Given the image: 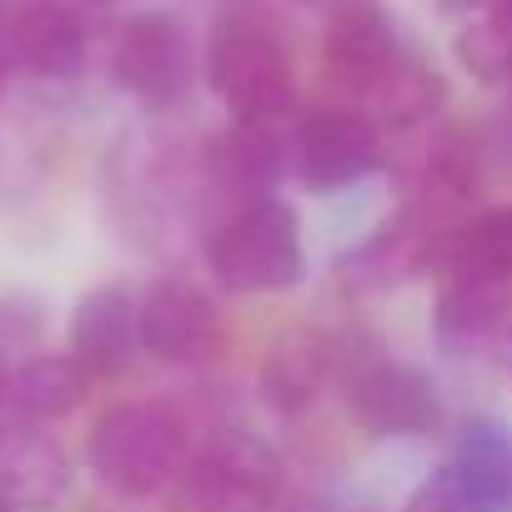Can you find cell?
<instances>
[{"label": "cell", "mask_w": 512, "mask_h": 512, "mask_svg": "<svg viewBox=\"0 0 512 512\" xmlns=\"http://www.w3.org/2000/svg\"><path fill=\"white\" fill-rule=\"evenodd\" d=\"M186 462H191V437L166 402H116L96 417L86 437L91 477L126 502L176 487Z\"/></svg>", "instance_id": "1"}, {"label": "cell", "mask_w": 512, "mask_h": 512, "mask_svg": "<svg viewBox=\"0 0 512 512\" xmlns=\"http://www.w3.org/2000/svg\"><path fill=\"white\" fill-rule=\"evenodd\" d=\"M442 231H432L422 216H412L407 206L382 221L357 251L342 256V282L357 287V292H387L407 277H422L432 272V246H437Z\"/></svg>", "instance_id": "13"}, {"label": "cell", "mask_w": 512, "mask_h": 512, "mask_svg": "<svg viewBox=\"0 0 512 512\" xmlns=\"http://www.w3.org/2000/svg\"><path fill=\"white\" fill-rule=\"evenodd\" d=\"M317 512H322V507H317Z\"/></svg>", "instance_id": "31"}, {"label": "cell", "mask_w": 512, "mask_h": 512, "mask_svg": "<svg viewBox=\"0 0 512 512\" xmlns=\"http://www.w3.org/2000/svg\"><path fill=\"white\" fill-rule=\"evenodd\" d=\"M502 357H507V377H512V312H507V327H502Z\"/></svg>", "instance_id": "25"}, {"label": "cell", "mask_w": 512, "mask_h": 512, "mask_svg": "<svg viewBox=\"0 0 512 512\" xmlns=\"http://www.w3.org/2000/svg\"><path fill=\"white\" fill-rule=\"evenodd\" d=\"M437 6L447 11V16H482V11H497V0H437Z\"/></svg>", "instance_id": "24"}, {"label": "cell", "mask_w": 512, "mask_h": 512, "mask_svg": "<svg viewBox=\"0 0 512 512\" xmlns=\"http://www.w3.org/2000/svg\"><path fill=\"white\" fill-rule=\"evenodd\" d=\"M111 76L146 111H176L196 91V76H201L186 21H176L171 11H141L121 21L111 41Z\"/></svg>", "instance_id": "6"}, {"label": "cell", "mask_w": 512, "mask_h": 512, "mask_svg": "<svg viewBox=\"0 0 512 512\" xmlns=\"http://www.w3.org/2000/svg\"><path fill=\"white\" fill-rule=\"evenodd\" d=\"M402 512H492V507H487V497L452 462H442L432 477H422L412 487V497L402 502Z\"/></svg>", "instance_id": "23"}, {"label": "cell", "mask_w": 512, "mask_h": 512, "mask_svg": "<svg viewBox=\"0 0 512 512\" xmlns=\"http://www.w3.org/2000/svg\"><path fill=\"white\" fill-rule=\"evenodd\" d=\"M507 312H512L507 287L442 277V292H437V307H432V337L447 357H472V352L502 342Z\"/></svg>", "instance_id": "18"}, {"label": "cell", "mask_w": 512, "mask_h": 512, "mask_svg": "<svg viewBox=\"0 0 512 512\" xmlns=\"http://www.w3.org/2000/svg\"><path fill=\"white\" fill-rule=\"evenodd\" d=\"M342 402L352 412V422L377 437V442H397V437H427L437 432L442 422V397H437V382L412 367V362H397L377 347L367 352H347L342 342Z\"/></svg>", "instance_id": "5"}, {"label": "cell", "mask_w": 512, "mask_h": 512, "mask_svg": "<svg viewBox=\"0 0 512 512\" xmlns=\"http://www.w3.org/2000/svg\"><path fill=\"white\" fill-rule=\"evenodd\" d=\"M0 46H6L11 66L41 81H66L86 66V21L61 0H26L6 16Z\"/></svg>", "instance_id": "11"}, {"label": "cell", "mask_w": 512, "mask_h": 512, "mask_svg": "<svg viewBox=\"0 0 512 512\" xmlns=\"http://www.w3.org/2000/svg\"><path fill=\"white\" fill-rule=\"evenodd\" d=\"M387 161L382 131L362 106H312L292 126V171L312 191H342L352 181H367Z\"/></svg>", "instance_id": "7"}, {"label": "cell", "mask_w": 512, "mask_h": 512, "mask_svg": "<svg viewBox=\"0 0 512 512\" xmlns=\"http://www.w3.org/2000/svg\"><path fill=\"white\" fill-rule=\"evenodd\" d=\"M86 382H91V372L76 357L46 352V357H31V362H21L11 372L6 407L21 422H41L46 427V422H56V417H66V412H76L86 402Z\"/></svg>", "instance_id": "19"}, {"label": "cell", "mask_w": 512, "mask_h": 512, "mask_svg": "<svg viewBox=\"0 0 512 512\" xmlns=\"http://www.w3.org/2000/svg\"><path fill=\"white\" fill-rule=\"evenodd\" d=\"M206 267L236 297L292 292L307 277L302 216L282 196L231 206L206 236Z\"/></svg>", "instance_id": "2"}, {"label": "cell", "mask_w": 512, "mask_h": 512, "mask_svg": "<svg viewBox=\"0 0 512 512\" xmlns=\"http://www.w3.org/2000/svg\"><path fill=\"white\" fill-rule=\"evenodd\" d=\"M6 397H11V367L0 362V407H6Z\"/></svg>", "instance_id": "26"}, {"label": "cell", "mask_w": 512, "mask_h": 512, "mask_svg": "<svg viewBox=\"0 0 512 512\" xmlns=\"http://www.w3.org/2000/svg\"><path fill=\"white\" fill-rule=\"evenodd\" d=\"M402 56L397 26L377 0H342L327 21L322 36V66L332 76V86H342L352 96V106L382 81V71Z\"/></svg>", "instance_id": "9"}, {"label": "cell", "mask_w": 512, "mask_h": 512, "mask_svg": "<svg viewBox=\"0 0 512 512\" xmlns=\"http://www.w3.org/2000/svg\"><path fill=\"white\" fill-rule=\"evenodd\" d=\"M136 332H141V352H151L156 362L201 367L221 347V312L196 282L161 277L136 297Z\"/></svg>", "instance_id": "8"}, {"label": "cell", "mask_w": 512, "mask_h": 512, "mask_svg": "<svg viewBox=\"0 0 512 512\" xmlns=\"http://www.w3.org/2000/svg\"><path fill=\"white\" fill-rule=\"evenodd\" d=\"M492 512H512V432L502 422H467L447 457Z\"/></svg>", "instance_id": "21"}, {"label": "cell", "mask_w": 512, "mask_h": 512, "mask_svg": "<svg viewBox=\"0 0 512 512\" xmlns=\"http://www.w3.org/2000/svg\"><path fill=\"white\" fill-rule=\"evenodd\" d=\"M6 76H11V56H6V46H0V91H6Z\"/></svg>", "instance_id": "27"}, {"label": "cell", "mask_w": 512, "mask_h": 512, "mask_svg": "<svg viewBox=\"0 0 512 512\" xmlns=\"http://www.w3.org/2000/svg\"><path fill=\"white\" fill-rule=\"evenodd\" d=\"M141 352L136 332V297L121 282L86 292L71 312V357L86 372H121Z\"/></svg>", "instance_id": "15"}, {"label": "cell", "mask_w": 512, "mask_h": 512, "mask_svg": "<svg viewBox=\"0 0 512 512\" xmlns=\"http://www.w3.org/2000/svg\"><path fill=\"white\" fill-rule=\"evenodd\" d=\"M71 487V462L61 452V442L51 432H41V422H6L0 427V497L16 512H41L51 502H61V492Z\"/></svg>", "instance_id": "12"}, {"label": "cell", "mask_w": 512, "mask_h": 512, "mask_svg": "<svg viewBox=\"0 0 512 512\" xmlns=\"http://www.w3.org/2000/svg\"><path fill=\"white\" fill-rule=\"evenodd\" d=\"M206 86L231 111V121H282L297 111V71L287 46L251 16L216 21L201 61Z\"/></svg>", "instance_id": "3"}, {"label": "cell", "mask_w": 512, "mask_h": 512, "mask_svg": "<svg viewBox=\"0 0 512 512\" xmlns=\"http://www.w3.org/2000/svg\"><path fill=\"white\" fill-rule=\"evenodd\" d=\"M6 16H11V11H6V0H0V31H6Z\"/></svg>", "instance_id": "28"}, {"label": "cell", "mask_w": 512, "mask_h": 512, "mask_svg": "<svg viewBox=\"0 0 512 512\" xmlns=\"http://www.w3.org/2000/svg\"><path fill=\"white\" fill-rule=\"evenodd\" d=\"M0 512H16V507H11V502H6V497H0Z\"/></svg>", "instance_id": "29"}, {"label": "cell", "mask_w": 512, "mask_h": 512, "mask_svg": "<svg viewBox=\"0 0 512 512\" xmlns=\"http://www.w3.org/2000/svg\"><path fill=\"white\" fill-rule=\"evenodd\" d=\"M432 272L512 287V206H487L442 231L432 246Z\"/></svg>", "instance_id": "16"}, {"label": "cell", "mask_w": 512, "mask_h": 512, "mask_svg": "<svg viewBox=\"0 0 512 512\" xmlns=\"http://www.w3.org/2000/svg\"><path fill=\"white\" fill-rule=\"evenodd\" d=\"M482 186V171H477V156L462 136H437L417 166V181H412V196H407V211L422 216L432 231H452L457 221H467L462 211L472 206Z\"/></svg>", "instance_id": "17"}, {"label": "cell", "mask_w": 512, "mask_h": 512, "mask_svg": "<svg viewBox=\"0 0 512 512\" xmlns=\"http://www.w3.org/2000/svg\"><path fill=\"white\" fill-rule=\"evenodd\" d=\"M357 106L377 121V131L427 126V121L437 116V106H442V76H437L432 66H422L417 56L402 51V56L382 71V81H377Z\"/></svg>", "instance_id": "20"}, {"label": "cell", "mask_w": 512, "mask_h": 512, "mask_svg": "<svg viewBox=\"0 0 512 512\" xmlns=\"http://www.w3.org/2000/svg\"><path fill=\"white\" fill-rule=\"evenodd\" d=\"M337 372H342V342L337 337L292 332V337L267 347L256 382H262V397H267L272 412L297 417V412H307L322 397L327 382H337Z\"/></svg>", "instance_id": "14"}, {"label": "cell", "mask_w": 512, "mask_h": 512, "mask_svg": "<svg viewBox=\"0 0 512 512\" xmlns=\"http://www.w3.org/2000/svg\"><path fill=\"white\" fill-rule=\"evenodd\" d=\"M292 171V131L282 121H231L206 146V176L231 206L277 196V181Z\"/></svg>", "instance_id": "10"}, {"label": "cell", "mask_w": 512, "mask_h": 512, "mask_svg": "<svg viewBox=\"0 0 512 512\" xmlns=\"http://www.w3.org/2000/svg\"><path fill=\"white\" fill-rule=\"evenodd\" d=\"M181 512H277L287 487L282 452L246 427L201 442L181 472Z\"/></svg>", "instance_id": "4"}, {"label": "cell", "mask_w": 512, "mask_h": 512, "mask_svg": "<svg viewBox=\"0 0 512 512\" xmlns=\"http://www.w3.org/2000/svg\"><path fill=\"white\" fill-rule=\"evenodd\" d=\"M357 512H377V507H357Z\"/></svg>", "instance_id": "30"}, {"label": "cell", "mask_w": 512, "mask_h": 512, "mask_svg": "<svg viewBox=\"0 0 512 512\" xmlns=\"http://www.w3.org/2000/svg\"><path fill=\"white\" fill-rule=\"evenodd\" d=\"M457 66L482 81V86H512V16L502 11H482L467 16L457 41H452Z\"/></svg>", "instance_id": "22"}]
</instances>
